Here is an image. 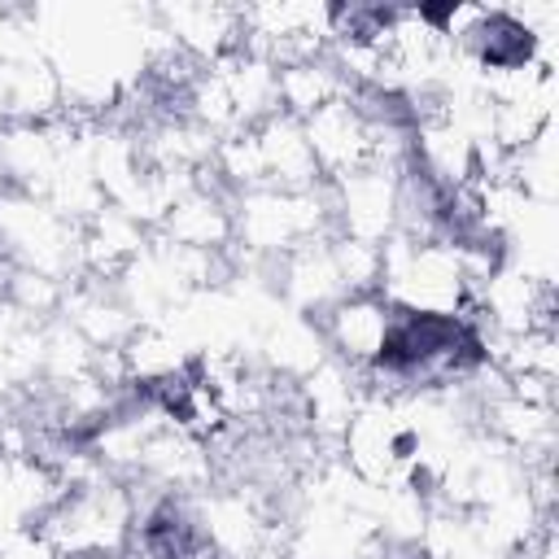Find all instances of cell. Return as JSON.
<instances>
[{"mask_svg":"<svg viewBox=\"0 0 559 559\" xmlns=\"http://www.w3.org/2000/svg\"><path fill=\"white\" fill-rule=\"evenodd\" d=\"M389 319H393V306L380 293H349L328 310H319V336L328 349H336L341 367L362 371L380 358Z\"/></svg>","mask_w":559,"mask_h":559,"instance_id":"cell-1","label":"cell"}]
</instances>
